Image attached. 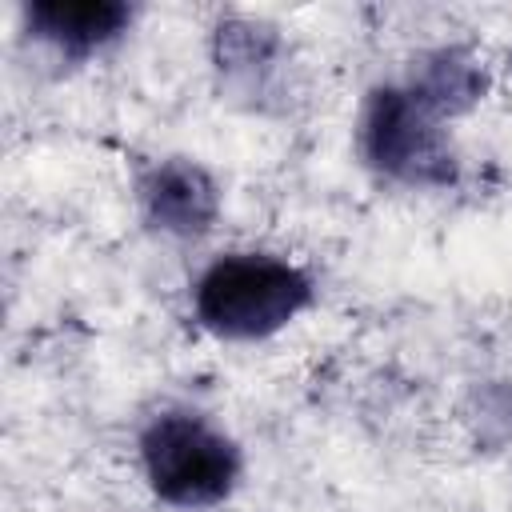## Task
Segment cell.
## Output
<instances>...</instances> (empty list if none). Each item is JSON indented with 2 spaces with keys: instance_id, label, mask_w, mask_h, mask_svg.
<instances>
[{
  "instance_id": "cell-1",
  "label": "cell",
  "mask_w": 512,
  "mask_h": 512,
  "mask_svg": "<svg viewBox=\"0 0 512 512\" xmlns=\"http://www.w3.org/2000/svg\"><path fill=\"white\" fill-rule=\"evenodd\" d=\"M312 296L300 268L276 256H224L196 284V316L216 336L252 340L284 328Z\"/></svg>"
},
{
  "instance_id": "cell-2",
  "label": "cell",
  "mask_w": 512,
  "mask_h": 512,
  "mask_svg": "<svg viewBox=\"0 0 512 512\" xmlns=\"http://www.w3.org/2000/svg\"><path fill=\"white\" fill-rule=\"evenodd\" d=\"M140 452L152 492L180 508L216 504L240 472L236 444L188 412L156 416L140 436Z\"/></svg>"
},
{
  "instance_id": "cell-3",
  "label": "cell",
  "mask_w": 512,
  "mask_h": 512,
  "mask_svg": "<svg viewBox=\"0 0 512 512\" xmlns=\"http://www.w3.org/2000/svg\"><path fill=\"white\" fill-rule=\"evenodd\" d=\"M444 108L420 88H380L368 100L364 116V152L376 168L420 180V184H444L452 180V152L440 132Z\"/></svg>"
},
{
  "instance_id": "cell-4",
  "label": "cell",
  "mask_w": 512,
  "mask_h": 512,
  "mask_svg": "<svg viewBox=\"0 0 512 512\" xmlns=\"http://www.w3.org/2000/svg\"><path fill=\"white\" fill-rule=\"evenodd\" d=\"M144 204L148 216L168 232H204L216 216V188L196 164L168 160L148 176Z\"/></svg>"
},
{
  "instance_id": "cell-5",
  "label": "cell",
  "mask_w": 512,
  "mask_h": 512,
  "mask_svg": "<svg viewBox=\"0 0 512 512\" xmlns=\"http://www.w3.org/2000/svg\"><path fill=\"white\" fill-rule=\"evenodd\" d=\"M128 24V8L116 0H32L28 28L64 52H88L112 40Z\"/></svg>"
}]
</instances>
